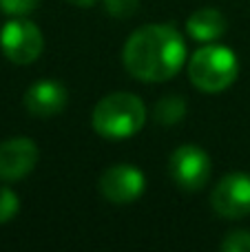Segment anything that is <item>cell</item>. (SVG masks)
I'll return each instance as SVG.
<instances>
[{"label": "cell", "instance_id": "2", "mask_svg": "<svg viewBox=\"0 0 250 252\" xmlns=\"http://www.w3.org/2000/svg\"><path fill=\"white\" fill-rule=\"evenodd\" d=\"M146 122V106L133 93L115 91L95 104L91 124L97 135L106 139H126L140 133Z\"/></svg>", "mask_w": 250, "mask_h": 252}, {"label": "cell", "instance_id": "7", "mask_svg": "<svg viewBox=\"0 0 250 252\" xmlns=\"http://www.w3.org/2000/svg\"><path fill=\"white\" fill-rule=\"evenodd\" d=\"M144 188V173L131 164H115L100 177V192L111 204H133L142 197Z\"/></svg>", "mask_w": 250, "mask_h": 252}, {"label": "cell", "instance_id": "8", "mask_svg": "<svg viewBox=\"0 0 250 252\" xmlns=\"http://www.w3.org/2000/svg\"><path fill=\"white\" fill-rule=\"evenodd\" d=\"M38 146L29 137H11L0 144V179L18 182L38 164Z\"/></svg>", "mask_w": 250, "mask_h": 252}, {"label": "cell", "instance_id": "11", "mask_svg": "<svg viewBox=\"0 0 250 252\" xmlns=\"http://www.w3.org/2000/svg\"><path fill=\"white\" fill-rule=\"evenodd\" d=\"M186 115V100L180 95H166L159 102H155L153 120L162 126H173L182 122Z\"/></svg>", "mask_w": 250, "mask_h": 252}, {"label": "cell", "instance_id": "6", "mask_svg": "<svg viewBox=\"0 0 250 252\" xmlns=\"http://www.w3.org/2000/svg\"><path fill=\"white\" fill-rule=\"evenodd\" d=\"M211 206L224 219H244L250 215V175L230 173L217 182Z\"/></svg>", "mask_w": 250, "mask_h": 252}, {"label": "cell", "instance_id": "1", "mask_svg": "<svg viewBox=\"0 0 250 252\" xmlns=\"http://www.w3.org/2000/svg\"><path fill=\"white\" fill-rule=\"evenodd\" d=\"M186 62V42L173 25H144L128 35L122 64L135 80L166 82Z\"/></svg>", "mask_w": 250, "mask_h": 252}, {"label": "cell", "instance_id": "15", "mask_svg": "<svg viewBox=\"0 0 250 252\" xmlns=\"http://www.w3.org/2000/svg\"><path fill=\"white\" fill-rule=\"evenodd\" d=\"M104 9L115 18H128L137 11V0H104Z\"/></svg>", "mask_w": 250, "mask_h": 252}, {"label": "cell", "instance_id": "4", "mask_svg": "<svg viewBox=\"0 0 250 252\" xmlns=\"http://www.w3.org/2000/svg\"><path fill=\"white\" fill-rule=\"evenodd\" d=\"M0 49L13 64H31L38 60L44 49L42 31L31 20L18 16L16 20H9L0 31Z\"/></svg>", "mask_w": 250, "mask_h": 252}, {"label": "cell", "instance_id": "14", "mask_svg": "<svg viewBox=\"0 0 250 252\" xmlns=\"http://www.w3.org/2000/svg\"><path fill=\"white\" fill-rule=\"evenodd\" d=\"M40 0H0V11L7 16H27L35 11Z\"/></svg>", "mask_w": 250, "mask_h": 252}, {"label": "cell", "instance_id": "13", "mask_svg": "<svg viewBox=\"0 0 250 252\" xmlns=\"http://www.w3.org/2000/svg\"><path fill=\"white\" fill-rule=\"evenodd\" d=\"M224 252H250V230H233L221 241Z\"/></svg>", "mask_w": 250, "mask_h": 252}, {"label": "cell", "instance_id": "5", "mask_svg": "<svg viewBox=\"0 0 250 252\" xmlns=\"http://www.w3.org/2000/svg\"><path fill=\"white\" fill-rule=\"evenodd\" d=\"M211 157L197 144H182L168 157V173L180 188L193 192L202 190L211 177Z\"/></svg>", "mask_w": 250, "mask_h": 252}, {"label": "cell", "instance_id": "16", "mask_svg": "<svg viewBox=\"0 0 250 252\" xmlns=\"http://www.w3.org/2000/svg\"><path fill=\"white\" fill-rule=\"evenodd\" d=\"M69 4H75V7H93V4H97L100 0H66Z\"/></svg>", "mask_w": 250, "mask_h": 252}, {"label": "cell", "instance_id": "9", "mask_svg": "<svg viewBox=\"0 0 250 252\" xmlns=\"http://www.w3.org/2000/svg\"><path fill=\"white\" fill-rule=\"evenodd\" d=\"M69 102V91L58 80H40L25 93V106L35 118H53L62 113Z\"/></svg>", "mask_w": 250, "mask_h": 252}, {"label": "cell", "instance_id": "12", "mask_svg": "<svg viewBox=\"0 0 250 252\" xmlns=\"http://www.w3.org/2000/svg\"><path fill=\"white\" fill-rule=\"evenodd\" d=\"M20 210V199L18 195L7 186H0V223L11 221Z\"/></svg>", "mask_w": 250, "mask_h": 252}, {"label": "cell", "instance_id": "10", "mask_svg": "<svg viewBox=\"0 0 250 252\" xmlns=\"http://www.w3.org/2000/svg\"><path fill=\"white\" fill-rule=\"evenodd\" d=\"M226 29H228L226 16L213 7L197 9V11L186 20V31H188V35L204 44L219 40L221 35L226 33Z\"/></svg>", "mask_w": 250, "mask_h": 252}, {"label": "cell", "instance_id": "3", "mask_svg": "<svg viewBox=\"0 0 250 252\" xmlns=\"http://www.w3.org/2000/svg\"><path fill=\"white\" fill-rule=\"evenodd\" d=\"M239 62L233 49L208 42L188 58V80L202 93H221L237 80Z\"/></svg>", "mask_w": 250, "mask_h": 252}]
</instances>
